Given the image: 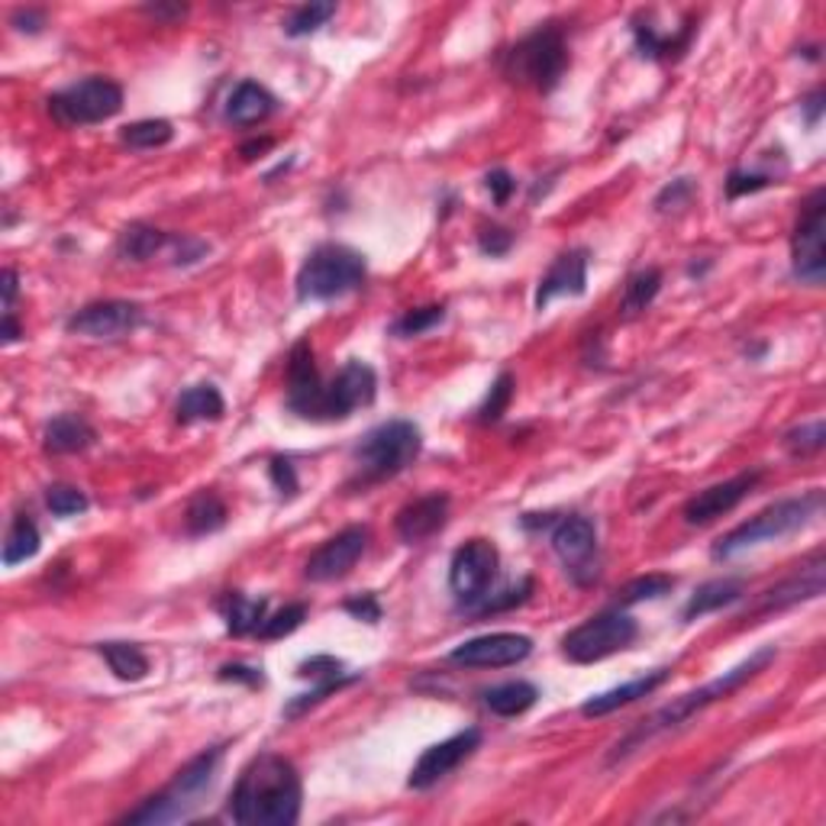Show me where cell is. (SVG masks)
Segmentation results:
<instances>
[{
    "instance_id": "obj_1",
    "label": "cell",
    "mask_w": 826,
    "mask_h": 826,
    "mask_svg": "<svg viewBox=\"0 0 826 826\" xmlns=\"http://www.w3.org/2000/svg\"><path fill=\"white\" fill-rule=\"evenodd\" d=\"M378 394V375L372 365L349 359L337 375L323 381L313 362L310 342L301 339L288 359V411L310 423L349 420L359 407H369Z\"/></svg>"
},
{
    "instance_id": "obj_2",
    "label": "cell",
    "mask_w": 826,
    "mask_h": 826,
    "mask_svg": "<svg viewBox=\"0 0 826 826\" xmlns=\"http://www.w3.org/2000/svg\"><path fill=\"white\" fill-rule=\"evenodd\" d=\"M301 775L285 755L252 758L229 794V817L242 826H291L301 817Z\"/></svg>"
},
{
    "instance_id": "obj_3",
    "label": "cell",
    "mask_w": 826,
    "mask_h": 826,
    "mask_svg": "<svg viewBox=\"0 0 826 826\" xmlns=\"http://www.w3.org/2000/svg\"><path fill=\"white\" fill-rule=\"evenodd\" d=\"M775 659V646H765V649H758V652H752L746 662H740L736 669H730V672H723L714 681H708L704 688H698V691H688V694H681L675 698L672 704H665V708H659L655 714H649L646 720H639L637 726L610 750L607 755V762L610 765H617V762H623V758H630L633 752L646 750L649 743H655V740H662V736H669V733H675L681 730L688 720H694L698 714H704L711 704L716 701H726L733 691H740L746 681L758 675L768 662Z\"/></svg>"
},
{
    "instance_id": "obj_4",
    "label": "cell",
    "mask_w": 826,
    "mask_h": 826,
    "mask_svg": "<svg viewBox=\"0 0 826 826\" xmlns=\"http://www.w3.org/2000/svg\"><path fill=\"white\" fill-rule=\"evenodd\" d=\"M423 450V433L411 420H388L378 423L362 436V443L352 450V488H372L378 482H388L401 475L407 465L416 462Z\"/></svg>"
},
{
    "instance_id": "obj_5",
    "label": "cell",
    "mask_w": 826,
    "mask_h": 826,
    "mask_svg": "<svg viewBox=\"0 0 826 826\" xmlns=\"http://www.w3.org/2000/svg\"><path fill=\"white\" fill-rule=\"evenodd\" d=\"M224 750H207L200 752L197 758H190L188 765L175 775V782L162 794H155L149 801H143L136 810H130L120 824H143V826H158V824H178L188 820L190 814L204 804L207 791L214 788L217 782V768H220Z\"/></svg>"
},
{
    "instance_id": "obj_6",
    "label": "cell",
    "mask_w": 826,
    "mask_h": 826,
    "mask_svg": "<svg viewBox=\"0 0 826 826\" xmlns=\"http://www.w3.org/2000/svg\"><path fill=\"white\" fill-rule=\"evenodd\" d=\"M820 507H824V491H810V494H801V497L778 500V504L765 507L762 514H755L746 524L730 529L726 536H720L714 549H711V556L714 559H733V556L746 553L752 546L785 539V536L810 524L820 514Z\"/></svg>"
},
{
    "instance_id": "obj_7",
    "label": "cell",
    "mask_w": 826,
    "mask_h": 826,
    "mask_svg": "<svg viewBox=\"0 0 826 826\" xmlns=\"http://www.w3.org/2000/svg\"><path fill=\"white\" fill-rule=\"evenodd\" d=\"M369 265L365 256L339 246V242H323L317 246L298 271V301H337L365 285Z\"/></svg>"
},
{
    "instance_id": "obj_8",
    "label": "cell",
    "mask_w": 826,
    "mask_h": 826,
    "mask_svg": "<svg viewBox=\"0 0 826 826\" xmlns=\"http://www.w3.org/2000/svg\"><path fill=\"white\" fill-rule=\"evenodd\" d=\"M568 69V45L559 27H539L504 55V75L514 84L549 94Z\"/></svg>"
},
{
    "instance_id": "obj_9",
    "label": "cell",
    "mask_w": 826,
    "mask_h": 826,
    "mask_svg": "<svg viewBox=\"0 0 826 826\" xmlns=\"http://www.w3.org/2000/svg\"><path fill=\"white\" fill-rule=\"evenodd\" d=\"M639 637V623L623 610H603L585 620L562 639V655L575 665H595L613 652L630 649Z\"/></svg>"
},
{
    "instance_id": "obj_10",
    "label": "cell",
    "mask_w": 826,
    "mask_h": 826,
    "mask_svg": "<svg viewBox=\"0 0 826 826\" xmlns=\"http://www.w3.org/2000/svg\"><path fill=\"white\" fill-rule=\"evenodd\" d=\"M123 111V87L111 78H84L49 97V113L62 126H94Z\"/></svg>"
},
{
    "instance_id": "obj_11",
    "label": "cell",
    "mask_w": 826,
    "mask_h": 826,
    "mask_svg": "<svg viewBox=\"0 0 826 826\" xmlns=\"http://www.w3.org/2000/svg\"><path fill=\"white\" fill-rule=\"evenodd\" d=\"M497 568L500 556L488 539H468L465 546L455 549L450 562V588L465 613H472L494 591Z\"/></svg>"
},
{
    "instance_id": "obj_12",
    "label": "cell",
    "mask_w": 826,
    "mask_h": 826,
    "mask_svg": "<svg viewBox=\"0 0 826 826\" xmlns=\"http://www.w3.org/2000/svg\"><path fill=\"white\" fill-rule=\"evenodd\" d=\"M553 553L559 556V562L565 565L568 578L575 585H595L601 575V543H598V526L591 524L588 517H562L556 520L553 533H549Z\"/></svg>"
},
{
    "instance_id": "obj_13",
    "label": "cell",
    "mask_w": 826,
    "mask_h": 826,
    "mask_svg": "<svg viewBox=\"0 0 826 826\" xmlns=\"http://www.w3.org/2000/svg\"><path fill=\"white\" fill-rule=\"evenodd\" d=\"M826 197L824 188L814 190L804 204V214L797 220L794 239H791V265H794V278L801 285H824L826 278Z\"/></svg>"
},
{
    "instance_id": "obj_14",
    "label": "cell",
    "mask_w": 826,
    "mask_h": 826,
    "mask_svg": "<svg viewBox=\"0 0 826 826\" xmlns=\"http://www.w3.org/2000/svg\"><path fill=\"white\" fill-rule=\"evenodd\" d=\"M369 539H372L369 526H345L342 533H337L333 539H327V543L307 559L303 575H307L310 581H317V585H327V581L345 578V575L355 568V562L365 556Z\"/></svg>"
},
{
    "instance_id": "obj_15",
    "label": "cell",
    "mask_w": 826,
    "mask_h": 826,
    "mask_svg": "<svg viewBox=\"0 0 826 826\" xmlns=\"http://www.w3.org/2000/svg\"><path fill=\"white\" fill-rule=\"evenodd\" d=\"M478 746H482V730H475V726H468V730L455 733L450 740L430 746V750L416 758L407 785H411L413 791H430L433 785H440L443 778H450L452 772H455L468 755H475Z\"/></svg>"
},
{
    "instance_id": "obj_16",
    "label": "cell",
    "mask_w": 826,
    "mask_h": 826,
    "mask_svg": "<svg viewBox=\"0 0 826 826\" xmlns=\"http://www.w3.org/2000/svg\"><path fill=\"white\" fill-rule=\"evenodd\" d=\"M533 639L524 633H488L475 637L450 652V662L465 665V669H507L529 659Z\"/></svg>"
},
{
    "instance_id": "obj_17",
    "label": "cell",
    "mask_w": 826,
    "mask_h": 826,
    "mask_svg": "<svg viewBox=\"0 0 826 826\" xmlns=\"http://www.w3.org/2000/svg\"><path fill=\"white\" fill-rule=\"evenodd\" d=\"M143 323V307L133 301H94L69 317L65 330L91 339H120Z\"/></svg>"
},
{
    "instance_id": "obj_18",
    "label": "cell",
    "mask_w": 826,
    "mask_h": 826,
    "mask_svg": "<svg viewBox=\"0 0 826 826\" xmlns=\"http://www.w3.org/2000/svg\"><path fill=\"white\" fill-rule=\"evenodd\" d=\"M758 482H762V472H743V475H736V478H730V482H720V485H711V488L698 491V494L684 504V510H681L684 524L688 526L714 524L716 517H723V514L736 510V507L750 497V491L755 488Z\"/></svg>"
},
{
    "instance_id": "obj_19",
    "label": "cell",
    "mask_w": 826,
    "mask_h": 826,
    "mask_svg": "<svg viewBox=\"0 0 826 826\" xmlns=\"http://www.w3.org/2000/svg\"><path fill=\"white\" fill-rule=\"evenodd\" d=\"M585 288H588V249H568L539 278L533 303L536 310H546L556 298H581Z\"/></svg>"
},
{
    "instance_id": "obj_20",
    "label": "cell",
    "mask_w": 826,
    "mask_h": 826,
    "mask_svg": "<svg viewBox=\"0 0 826 826\" xmlns=\"http://www.w3.org/2000/svg\"><path fill=\"white\" fill-rule=\"evenodd\" d=\"M446 520H450V494L433 491V494H423V497H416L411 504H404L397 510L394 529H397V536L407 546H420L430 536H436L446 526Z\"/></svg>"
},
{
    "instance_id": "obj_21",
    "label": "cell",
    "mask_w": 826,
    "mask_h": 826,
    "mask_svg": "<svg viewBox=\"0 0 826 826\" xmlns=\"http://www.w3.org/2000/svg\"><path fill=\"white\" fill-rule=\"evenodd\" d=\"M826 588V562L824 553H814V559L807 565H801V571H794L791 578H785L782 585L768 588L762 595V601L755 607V613H772V610H785L801 601L820 598Z\"/></svg>"
},
{
    "instance_id": "obj_22",
    "label": "cell",
    "mask_w": 826,
    "mask_h": 826,
    "mask_svg": "<svg viewBox=\"0 0 826 826\" xmlns=\"http://www.w3.org/2000/svg\"><path fill=\"white\" fill-rule=\"evenodd\" d=\"M665 681H669V669L646 672V675L633 678V681H627V684H617V688H610V691H603V694L588 698V701L581 704V714L585 716L613 714V711H620V708L633 704V701H639V698H649V694H652L655 688H662Z\"/></svg>"
},
{
    "instance_id": "obj_23",
    "label": "cell",
    "mask_w": 826,
    "mask_h": 826,
    "mask_svg": "<svg viewBox=\"0 0 826 826\" xmlns=\"http://www.w3.org/2000/svg\"><path fill=\"white\" fill-rule=\"evenodd\" d=\"M97 433L94 426L78 416V413H59L45 423V433H42V446L49 455H75V452H84L94 446Z\"/></svg>"
},
{
    "instance_id": "obj_24",
    "label": "cell",
    "mask_w": 826,
    "mask_h": 826,
    "mask_svg": "<svg viewBox=\"0 0 826 826\" xmlns=\"http://www.w3.org/2000/svg\"><path fill=\"white\" fill-rule=\"evenodd\" d=\"M278 107L275 94L262 87L259 81H242L233 87L229 101H226V120L236 123V126H252V123H262Z\"/></svg>"
},
{
    "instance_id": "obj_25",
    "label": "cell",
    "mask_w": 826,
    "mask_h": 826,
    "mask_svg": "<svg viewBox=\"0 0 826 826\" xmlns=\"http://www.w3.org/2000/svg\"><path fill=\"white\" fill-rule=\"evenodd\" d=\"M740 598H743V581L740 578H714V581L701 585L691 595V601L684 603L681 617H684V623H691V620H698L704 613H714V610H723V607L736 603Z\"/></svg>"
},
{
    "instance_id": "obj_26",
    "label": "cell",
    "mask_w": 826,
    "mask_h": 826,
    "mask_svg": "<svg viewBox=\"0 0 826 826\" xmlns=\"http://www.w3.org/2000/svg\"><path fill=\"white\" fill-rule=\"evenodd\" d=\"M220 613H224L226 630L233 637H249V633L262 630L268 601L265 598H246L239 591H229L224 601H220Z\"/></svg>"
},
{
    "instance_id": "obj_27",
    "label": "cell",
    "mask_w": 826,
    "mask_h": 826,
    "mask_svg": "<svg viewBox=\"0 0 826 826\" xmlns=\"http://www.w3.org/2000/svg\"><path fill=\"white\" fill-rule=\"evenodd\" d=\"M172 246V236L155 229L149 224H130L123 233H120V242H116V252L130 262H149L158 252H165Z\"/></svg>"
},
{
    "instance_id": "obj_28",
    "label": "cell",
    "mask_w": 826,
    "mask_h": 826,
    "mask_svg": "<svg viewBox=\"0 0 826 826\" xmlns=\"http://www.w3.org/2000/svg\"><path fill=\"white\" fill-rule=\"evenodd\" d=\"M226 413L224 394L214 384H194L188 391H182L178 404H175V416L178 423H204V420H220Z\"/></svg>"
},
{
    "instance_id": "obj_29",
    "label": "cell",
    "mask_w": 826,
    "mask_h": 826,
    "mask_svg": "<svg viewBox=\"0 0 826 826\" xmlns=\"http://www.w3.org/2000/svg\"><path fill=\"white\" fill-rule=\"evenodd\" d=\"M539 701V688L529 681H507L485 691V708L497 716H520Z\"/></svg>"
},
{
    "instance_id": "obj_30",
    "label": "cell",
    "mask_w": 826,
    "mask_h": 826,
    "mask_svg": "<svg viewBox=\"0 0 826 826\" xmlns=\"http://www.w3.org/2000/svg\"><path fill=\"white\" fill-rule=\"evenodd\" d=\"M188 536H210L226 526V504L217 491H197L185 510Z\"/></svg>"
},
{
    "instance_id": "obj_31",
    "label": "cell",
    "mask_w": 826,
    "mask_h": 826,
    "mask_svg": "<svg viewBox=\"0 0 826 826\" xmlns=\"http://www.w3.org/2000/svg\"><path fill=\"white\" fill-rule=\"evenodd\" d=\"M97 652L120 681H143L149 675V659L136 642H101Z\"/></svg>"
},
{
    "instance_id": "obj_32",
    "label": "cell",
    "mask_w": 826,
    "mask_h": 826,
    "mask_svg": "<svg viewBox=\"0 0 826 826\" xmlns=\"http://www.w3.org/2000/svg\"><path fill=\"white\" fill-rule=\"evenodd\" d=\"M39 546H42V539H39L37 524L27 514L13 517V524L7 529V539H3V565L17 568V565L30 562L39 553Z\"/></svg>"
},
{
    "instance_id": "obj_33",
    "label": "cell",
    "mask_w": 826,
    "mask_h": 826,
    "mask_svg": "<svg viewBox=\"0 0 826 826\" xmlns=\"http://www.w3.org/2000/svg\"><path fill=\"white\" fill-rule=\"evenodd\" d=\"M659 291H662V271H659V268H642L637 275H630L627 285H623L620 313H623L627 320L637 317V313H642L649 303L659 298Z\"/></svg>"
},
{
    "instance_id": "obj_34",
    "label": "cell",
    "mask_w": 826,
    "mask_h": 826,
    "mask_svg": "<svg viewBox=\"0 0 826 826\" xmlns=\"http://www.w3.org/2000/svg\"><path fill=\"white\" fill-rule=\"evenodd\" d=\"M633 33H637L639 52H642L646 59H672V55H678V52L688 45L694 27H684L681 33H659V30L649 27V23H637Z\"/></svg>"
},
{
    "instance_id": "obj_35",
    "label": "cell",
    "mask_w": 826,
    "mask_h": 826,
    "mask_svg": "<svg viewBox=\"0 0 826 826\" xmlns=\"http://www.w3.org/2000/svg\"><path fill=\"white\" fill-rule=\"evenodd\" d=\"M175 136V126L168 120H136L120 130V143L130 149H158L168 146Z\"/></svg>"
},
{
    "instance_id": "obj_36",
    "label": "cell",
    "mask_w": 826,
    "mask_h": 826,
    "mask_svg": "<svg viewBox=\"0 0 826 826\" xmlns=\"http://www.w3.org/2000/svg\"><path fill=\"white\" fill-rule=\"evenodd\" d=\"M443 320H446V307H443V303L416 307V310H407L404 317H397V320L391 323V333L401 339L423 337V333H430L433 327H440Z\"/></svg>"
},
{
    "instance_id": "obj_37",
    "label": "cell",
    "mask_w": 826,
    "mask_h": 826,
    "mask_svg": "<svg viewBox=\"0 0 826 826\" xmlns=\"http://www.w3.org/2000/svg\"><path fill=\"white\" fill-rule=\"evenodd\" d=\"M330 17H337V3H303V7H298V10L285 20V33L291 39L310 37V33H317L320 27H327Z\"/></svg>"
},
{
    "instance_id": "obj_38",
    "label": "cell",
    "mask_w": 826,
    "mask_h": 826,
    "mask_svg": "<svg viewBox=\"0 0 826 826\" xmlns=\"http://www.w3.org/2000/svg\"><path fill=\"white\" fill-rule=\"evenodd\" d=\"M45 507L55 514V517H78L91 507L87 494L75 485H49L45 488Z\"/></svg>"
},
{
    "instance_id": "obj_39",
    "label": "cell",
    "mask_w": 826,
    "mask_h": 826,
    "mask_svg": "<svg viewBox=\"0 0 826 826\" xmlns=\"http://www.w3.org/2000/svg\"><path fill=\"white\" fill-rule=\"evenodd\" d=\"M514 391H517V381L510 372H500L497 381L491 384L488 397H485V404L478 407V420L482 423H494V420H500L507 407H510V401H514Z\"/></svg>"
},
{
    "instance_id": "obj_40",
    "label": "cell",
    "mask_w": 826,
    "mask_h": 826,
    "mask_svg": "<svg viewBox=\"0 0 826 826\" xmlns=\"http://www.w3.org/2000/svg\"><path fill=\"white\" fill-rule=\"evenodd\" d=\"M672 588H675V578H672V575H642V578H633V581L620 591V601L623 603L655 601V598L669 595Z\"/></svg>"
},
{
    "instance_id": "obj_41",
    "label": "cell",
    "mask_w": 826,
    "mask_h": 826,
    "mask_svg": "<svg viewBox=\"0 0 826 826\" xmlns=\"http://www.w3.org/2000/svg\"><path fill=\"white\" fill-rule=\"evenodd\" d=\"M307 620V603H288L281 607L278 613L265 617L262 630H259V639H285L291 637L298 627Z\"/></svg>"
},
{
    "instance_id": "obj_42",
    "label": "cell",
    "mask_w": 826,
    "mask_h": 826,
    "mask_svg": "<svg viewBox=\"0 0 826 826\" xmlns=\"http://www.w3.org/2000/svg\"><path fill=\"white\" fill-rule=\"evenodd\" d=\"M529 595H533V578H524L520 585H510V588H504L500 595H494V591H491L488 598L478 603L472 613H475V617H491V613H500V610L520 607Z\"/></svg>"
},
{
    "instance_id": "obj_43",
    "label": "cell",
    "mask_w": 826,
    "mask_h": 826,
    "mask_svg": "<svg viewBox=\"0 0 826 826\" xmlns=\"http://www.w3.org/2000/svg\"><path fill=\"white\" fill-rule=\"evenodd\" d=\"M826 443V426L824 420H814V423H804V426H794L785 433V446L794 455H810V452H820Z\"/></svg>"
},
{
    "instance_id": "obj_44",
    "label": "cell",
    "mask_w": 826,
    "mask_h": 826,
    "mask_svg": "<svg viewBox=\"0 0 826 826\" xmlns=\"http://www.w3.org/2000/svg\"><path fill=\"white\" fill-rule=\"evenodd\" d=\"M355 678L352 675H345V678H337V681H320L313 691H307V694H298L288 708H285V716L288 720H295V716H301L303 711H310V708H317L323 698H330V694H337L339 688H345V684H352Z\"/></svg>"
},
{
    "instance_id": "obj_45",
    "label": "cell",
    "mask_w": 826,
    "mask_h": 826,
    "mask_svg": "<svg viewBox=\"0 0 826 826\" xmlns=\"http://www.w3.org/2000/svg\"><path fill=\"white\" fill-rule=\"evenodd\" d=\"M298 675L317 678V681H337V678H345V665L333 655H313V659L301 662Z\"/></svg>"
},
{
    "instance_id": "obj_46",
    "label": "cell",
    "mask_w": 826,
    "mask_h": 826,
    "mask_svg": "<svg viewBox=\"0 0 826 826\" xmlns=\"http://www.w3.org/2000/svg\"><path fill=\"white\" fill-rule=\"evenodd\" d=\"M772 185V175H765V172H733L730 178H726V197H743V194H755V190L768 188Z\"/></svg>"
},
{
    "instance_id": "obj_47",
    "label": "cell",
    "mask_w": 826,
    "mask_h": 826,
    "mask_svg": "<svg viewBox=\"0 0 826 826\" xmlns=\"http://www.w3.org/2000/svg\"><path fill=\"white\" fill-rule=\"evenodd\" d=\"M510 246H514V233H510V229H500V226L482 229V236H478V249H482L485 256H491V259L507 256Z\"/></svg>"
},
{
    "instance_id": "obj_48",
    "label": "cell",
    "mask_w": 826,
    "mask_h": 826,
    "mask_svg": "<svg viewBox=\"0 0 826 826\" xmlns=\"http://www.w3.org/2000/svg\"><path fill=\"white\" fill-rule=\"evenodd\" d=\"M271 482H275V488L281 491V494H298V472H295V462L291 458H271Z\"/></svg>"
},
{
    "instance_id": "obj_49",
    "label": "cell",
    "mask_w": 826,
    "mask_h": 826,
    "mask_svg": "<svg viewBox=\"0 0 826 826\" xmlns=\"http://www.w3.org/2000/svg\"><path fill=\"white\" fill-rule=\"evenodd\" d=\"M691 194H694V185L688 182V178H678L672 182L669 188L662 190L659 197H655V210H672V207H684L688 200H691Z\"/></svg>"
},
{
    "instance_id": "obj_50",
    "label": "cell",
    "mask_w": 826,
    "mask_h": 826,
    "mask_svg": "<svg viewBox=\"0 0 826 826\" xmlns=\"http://www.w3.org/2000/svg\"><path fill=\"white\" fill-rule=\"evenodd\" d=\"M485 185H488L491 200H494V204H507V200H510V194L517 190L514 175H510V172H504V168H494V172H488Z\"/></svg>"
},
{
    "instance_id": "obj_51",
    "label": "cell",
    "mask_w": 826,
    "mask_h": 826,
    "mask_svg": "<svg viewBox=\"0 0 826 826\" xmlns=\"http://www.w3.org/2000/svg\"><path fill=\"white\" fill-rule=\"evenodd\" d=\"M345 613H352L355 620H365V623H378L381 620V603L375 601V595H362V598L345 601Z\"/></svg>"
},
{
    "instance_id": "obj_52",
    "label": "cell",
    "mask_w": 826,
    "mask_h": 826,
    "mask_svg": "<svg viewBox=\"0 0 826 826\" xmlns=\"http://www.w3.org/2000/svg\"><path fill=\"white\" fill-rule=\"evenodd\" d=\"M220 681H242V684H249V688H259L265 678L262 669H249V665H224L220 672H217Z\"/></svg>"
},
{
    "instance_id": "obj_53",
    "label": "cell",
    "mask_w": 826,
    "mask_h": 826,
    "mask_svg": "<svg viewBox=\"0 0 826 826\" xmlns=\"http://www.w3.org/2000/svg\"><path fill=\"white\" fill-rule=\"evenodd\" d=\"M10 23H13L20 33H39V30L45 27V13H42V10H33V7H30V10H17Z\"/></svg>"
},
{
    "instance_id": "obj_54",
    "label": "cell",
    "mask_w": 826,
    "mask_h": 826,
    "mask_svg": "<svg viewBox=\"0 0 826 826\" xmlns=\"http://www.w3.org/2000/svg\"><path fill=\"white\" fill-rule=\"evenodd\" d=\"M801 107L807 113V126H817V123H820V113H824V91H814Z\"/></svg>"
},
{
    "instance_id": "obj_55",
    "label": "cell",
    "mask_w": 826,
    "mask_h": 826,
    "mask_svg": "<svg viewBox=\"0 0 826 826\" xmlns=\"http://www.w3.org/2000/svg\"><path fill=\"white\" fill-rule=\"evenodd\" d=\"M3 345H10V342H17V339L23 337L20 333V323H17V317H13V310H3Z\"/></svg>"
},
{
    "instance_id": "obj_56",
    "label": "cell",
    "mask_w": 826,
    "mask_h": 826,
    "mask_svg": "<svg viewBox=\"0 0 826 826\" xmlns=\"http://www.w3.org/2000/svg\"><path fill=\"white\" fill-rule=\"evenodd\" d=\"M146 13L155 17V20H178V17H185V7H165V3H155V7H146Z\"/></svg>"
},
{
    "instance_id": "obj_57",
    "label": "cell",
    "mask_w": 826,
    "mask_h": 826,
    "mask_svg": "<svg viewBox=\"0 0 826 826\" xmlns=\"http://www.w3.org/2000/svg\"><path fill=\"white\" fill-rule=\"evenodd\" d=\"M13 298H17V271L7 268V271H3V310L13 307Z\"/></svg>"
},
{
    "instance_id": "obj_58",
    "label": "cell",
    "mask_w": 826,
    "mask_h": 826,
    "mask_svg": "<svg viewBox=\"0 0 826 826\" xmlns=\"http://www.w3.org/2000/svg\"><path fill=\"white\" fill-rule=\"evenodd\" d=\"M271 149V140H262V143H249V146H242V155L246 158H256V155H262V152Z\"/></svg>"
}]
</instances>
